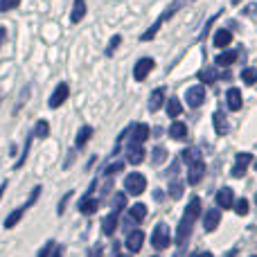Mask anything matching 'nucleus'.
Instances as JSON below:
<instances>
[{"mask_svg":"<svg viewBox=\"0 0 257 257\" xmlns=\"http://www.w3.org/2000/svg\"><path fill=\"white\" fill-rule=\"evenodd\" d=\"M187 3H192V0H174V3H172V7H167V9H165V14H163V16H160V18H158V21H156V23H154V25H151V27H149V30H147V32H145V34H142V41H151V39H154V36H156V34H158V30H160V27H158V25H163V23H165V21H167V18H172V16H174V14H176V12H178V9H181V7H183V5H187Z\"/></svg>","mask_w":257,"mask_h":257,"instance_id":"obj_1","label":"nucleus"},{"mask_svg":"<svg viewBox=\"0 0 257 257\" xmlns=\"http://www.w3.org/2000/svg\"><path fill=\"white\" fill-rule=\"evenodd\" d=\"M124 187H126L128 194L138 196V194H142V192L147 190V178L142 176V174L133 172V174H128V176L124 178Z\"/></svg>","mask_w":257,"mask_h":257,"instance_id":"obj_2","label":"nucleus"},{"mask_svg":"<svg viewBox=\"0 0 257 257\" xmlns=\"http://www.w3.org/2000/svg\"><path fill=\"white\" fill-rule=\"evenodd\" d=\"M169 241H172V235H169L167 223H158L156 230H154V235H151V244H154L158 250H163V248L169 246Z\"/></svg>","mask_w":257,"mask_h":257,"instance_id":"obj_3","label":"nucleus"},{"mask_svg":"<svg viewBox=\"0 0 257 257\" xmlns=\"http://www.w3.org/2000/svg\"><path fill=\"white\" fill-rule=\"evenodd\" d=\"M68 95H70V86H68L66 81H61V84H59L57 88L52 90V95H50L48 106H50V108H59V106H61V104L68 99Z\"/></svg>","mask_w":257,"mask_h":257,"instance_id":"obj_4","label":"nucleus"},{"mask_svg":"<svg viewBox=\"0 0 257 257\" xmlns=\"http://www.w3.org/2000/svg\"><path fill=\"white\" fill-rule=\"evenodd\" d=\"M203 174H205V163H203V158H201V160H194V163L187 165V183H190V185H199L201 178H203Z\"/></svg>","mask_w":257,"mask_h":257,"instance_id":"obj_5","label":"nucleus"},{"mask_svg":"<svg viewBox=\"0 0 257 257\" xmlns=\"http://www.w3.org/2000/svg\"><path fill=\"white\" fill-rule=\"evenodd\" d=\"M185 99H187V106L199 108L201 104L205 102V86H192V88L187 90Z\"/></svg>","mask_w":257,"mask_h":257,"instance_id":"obj_6","label":"nucleus"},{"mask_svg":"<svg viewBox=\"0 0 257 257\" xmlns=\"http://www.w3.org/2000/svg\"><path fill=\"white\" fill-rule=\"evenodd\" d=\"M151 70H154V59L145 57L136 63V68H133V77H136V81H145Z\"/></svg>","mask_w":257,"mask_h":257,"instance_id":"obj_7","label":"nucleus"},{"mask_svg":"<svg viewBox=\"0 0 257 257\" xmlns=\"http://www.w3.org/2000/svg\"><path fill=\"white\" fill-rule=\"evenodd\" d=\"M250 160H253V156L246 154V151H241V154H237L235 158V167H232V176L235 178H241L246 174V167L250 165Z\"/></svg>","mask_w":257,"mask_h":257,"instance_id":"obj_8","label":"nucleus"},{"mask_svg":"<svg viewBox=\"0 0 257 257\" xmlns=\"http://www.w3.org/2000/svg\"><path fill=\"white\" fill-rule=\"evenodd\" d=\"M30 205H32L30 201H25V203H23L18 210H14V212H9V214H7V219H5V228H7V230H12V228L16 226V223L23 219V214H25V210L30 208Z\"/></svg>","mask_w":257,"mask_h":257,"instance_id":"obj_9","label":"nucleus"},{"mask_svg":"<svg viewBox=\"0 0 257 257\" xmlns=\"http://www.w3.org/2000/svg\"><path fill=\"white\" fill-rule=\"evenodd\" d=\"M142 244H145V235H142L140 230H131L126 237V248L128 253H138V250L142 248Z\"/></svg>","mask_w":257,"mask_h":257,"instance_id":"obj_10","label":"nucleus"},{"mask_svg":"<svg viewBox=\"0 0 257 257\" xmlns=\"http://www.w3.org/2000/svg\"><path fill=\"white\" fill-rule=\"evenodd\" d=\"M126 158L131 165H140L142 160H145V149H142V145H138V142H131L126 149Z\"/></svg>","mask_w":257,"mask_h":257,"instance_id":"obj_11","label":"nucleus"},{"mask_svg":"<svg viewBox=\"0 0 257 257\" xmlns=\"http://www.w3.org/2000/svg\"><path fill=\"white\" fill-rule=\"evenodd\" d=\"M219 219H221V210L219 208H210L208 212H205V219H203V228L208 232H212L214 228L219 226Z\"/></svg>","mask_w":257,"mask_h":257,"instance_id":"obj_12","label":"nucleus"},{"mask_svg":"<svg viewBox=\"0 0 257 257\" xmlns=\"http://www.w3.org/2000/svg\"><path fill=\"white\" fill-rule=\"evenodd\" d=\"M190 235H192V221L181 219V223H178V232H176V244L183 246L187 239H190Z\"/></svg>","mask_w":257,"mask_h":257,"instance_id":"obj_13","label":"nucleus"},{"mask_svg":"<svg viewBox=\"0 0 257 257\" xmlns=\"http://www.w3.org/2000/svg\"><path fill=\"white\" fill-rule=\"evenodd\" d=\"M226 102H228V108H230V111H239L241 104H244V99H241V90L230 88L226 93Z\"/></svg>","mask_w":257,"mask_h":257,"instance_id":"obj_14","label":"nucleus"},{"mask_svg":"<svg viewBox=\"0 0 257 257\" xmlns=\"http://www.w3.org/2000/svg\"><path fill=\"white\" fill-rule=\"evenodd\" d=\"M97 208H99V199H90L88 194L79 201V212L81 214H93V212H97Z\"/></svg>","mask_w":257,"mask_h":257,"instance_id":"obj_15","label":"nucleus"},{"mask_svg":"<svg viewBox=\"0 0 257 257\" xmlns=\"http://www.w3.org/2000/svg\"><path fill=\"white\" fill-rule=\"evenodd\" d=\"M117 214H120V212H115V210H113L108 217H104V221H102V232H104V235H113V232H115V228H117Z\"/></svg>","mask_w":257,"mask_h":257,"instance_id":"obj_16","label":"nucleus"},{"mask_svg":"<svg viewBox=\"0 0 257 257\" xmlns=\"http://www.w3.org/2000/svg\"><path fill=\"white\" fill-rule=\"evenodd\" d=\"M237 57H239V52H237V50H226V52H221L217 57V66H221V68L232 66V63L237 61Z\"/></svg>","mask_w":257,"mask_h":257,"instance_id":"obj_17","label":"nucleus"},{"mask_svg":"<svg viewBox=\"0 0 257 257\" xmlns=\"http://www.w3.org/2000/svg\"><path fill=\"white\" fill-rule=\"evenodd\" d=\"M199 214H201V201L194 196V199L190 201V205H187V210H185V214H183V219H187V221L194 223V219L199 217Z\"/></svg>","mask_w":257,"mask_h":257,"instance_id":"obj_18","label":"nucleus"},{"mask_svg":"<svg viewBox=\"0 0 257 257\" xmlns=\"http://www.w3.org/2000/svg\"><path fill=\"white\" fill-rule=\"evenodd\" d=\"M217 205L219 208H230L232 205V190L230 187H221L217 192Z\"/></svg>","mask_w":257,"mask_h":257,"instance_id":"obj_19","label":"nucleus"},{"mask_svg":"<svg viewBox=\"0 0 257 257\" xmlns=\"http://www.w3.org/2000/svg\"><path fill=\"white\" fill-rule=\"evenodd\" d=\"M84 16H86V0H75L72 12H70V21L72 23H79Z\"/></svg>","mask_w":257,"mask_h":257,"instance_id":"obj_20","label":"nucleus"},{"mask_svg":"<svg viewBox=\"0 0 257 257\" xmlns=\"http://www.w3.org/2000/svg\"><path fill=\"white\" fill-rule=\"evenodd\" d=\"M212 120H214V131L219 133V136H226L228 133V122H226V115H223L221 111H217L212 115Z\"/></svg>","mask_w":257,"mask_h":257,"instance_id":"obj_21","label":"nucleus"},{"mask_svg":"<svg viewBox=\"0 0 257 257\" xmlns=\"http://www.w3.org/2000/svg\"><path fill=\"white\" fill-rule=\"evenodd\" d=\"M32 136L34 138H41V140H43V138H48L50 136V124H48V120H39L34 124V128H32Z\"/></svg>","mask_w":257,"mask_h":257,"instance_id":"obj_22","label":"nucleus"},{"mask_svg":"<svg viewBox=\"0 0 257 257\" xmlns=\"http://www.w3.org/2000/svg\"><path fill=\"white\" fill-rule=\"evenodd\" d=\"M163 97H165V88H156L149 97V108L151 111H158L163 106Z\"/></svg>","mask_w":257,"mask_h":257,"instance_id":"obj_23","label":"nucleus"},{"mask_svg":"<svg viewBox=\"0 0 257 257\" xmlns=\"http://www.w3.org/2000/svg\"><path fill=\"white\" fill-rule=\"evenodd\" d=\"M230 41H232V34L228 30H219L214 34V45L217 48H226V45H230Z\"/></svg>","mask_w":257,"mask_h":257,"instance_id":"obj_24","label":"nucleus"},{"mask_svg":"<svg viewBox=\"0 0 257 257\" xmlns=\"http://www.w3.org/2000/svg\"><path fill=\"white\" fill-rule=\"evenodd\" d=\"M90 136H93V126H81V128H79V133H77V140H75V145L81 149V147H84L86 142L90 140Z\"/></svg>","mask_w":257,"mask_h":257,"instance_id":"obj_25","label":"nucleus"},{"mask_svg":"<svg viewBox=\"0 0 257 257\" xmlns=\"http://www.w3.org/2000/svg\"><path fill=\"white\" fill-rule=\"evenodd\" d=\"M169 136L176 138V140H183V138L187 136V126L183 124V122H174V124L169 126Z\"/></svg>","mask_w":257,"mask_h":257,"instance_id":"obj_26","label":"nucleus"},{"mask_svg":"<svg viewBox=\"0 0 257 257\" xmlns=\"http://www.w3.org/2000/svg\"><path fill=\"white\" fill-rule=\"evenodd\" d=\"M199 79L201 81H205V84H214V81L219 79V75H217V70H214V68H203V70L199 72Z\"/></svg>","mask_w":257,"mask_h":257,"instance_id":"obj_27","label":"nucleus"},{"mask_svg":"<svg viewBox=\"0 0 257 257\" xmlns=\"http://www.w3.org/2000/svg\"><path fill=\"white\" fill-rule=\"evenodd\" d=\"M181 113H183L181 102H178L176 97H169V102H167V115H169V117H178Z\"/></svg>","mask_w":257,"mask_h":257,"instance_id":"obj_28","label":"nucleus"},{"mask_svg":"<svg viewBox=\"0 0 257 257\" xmlns=\"http://www.w3.org/2000/svg\"><path fill=\"white\" fill-rule=\"evenodd\" d=\"M147 138H149V126H147V124H138L131 142H138V145H142V142H145Z\"/></svg>","mask_w":257,"mask_h":257,"instance_id":"obj_29","label":"nucleus"},{"mask_svg":"<svg viewBox=\"0 0 257 257\" xmlns=\"http://www.w3.org/2000/svg\"><path fill=\"white\" fill-rule=\"evenodd\" d=\"M128 217H131L133 221H142V219L147 217V208L142 203H136L131 210H128Z\"/></svg>","mask_w":257,"mask_h":257,"instance_id":"obj_30","label":"nucleus"},{"mask_svg":"<svg viewBox=\"0 0 257 257\" xmlns=\"http://www.w3.org/2000/svg\"><path fill=\"white\" fill-rule=\"evenodd\" d=\"M241 81H246L248 86L257 84V68H246V70H241Z\"/></svg>","mask_w":257,"mask_h":257,"instance_id":"obj_31","label":"nucleus"},{"mask_svg":"<svg viewBox=\"0 0 257 257\" xmlns=\"http://www.w3.org/2000/svg\"><path fill=\"white\" fill-rule=\"evenodd\" d=\"M18 5H21V0H0V14L12 12V9L18 7Z\"/></svg>","mask_w":257,"mask_h":257,"instance_id":"obj_32","label":"nucleus"},{"mask_svg":"<svg viewBox=\"0 0 257 257\" xmlns=\"http://www.w3.org/2000/svg\"><path fill=\"white\" fill-rule=\"evenodd\" d=\"M32 133H30V138H27V142H25V149H23V154H21V160H18L16 163V169L18 167H23V165H25V160H27V154H30V145H32Z\"/></svg>","mask_w":257,"mask_h":257,"instance_id":"obj_33","label":"nucleus"},{"mask_svg":"<svg viewBox=\"0 0 257 257\" xmlns=\"http://www.w3.org/2000/svg\"><path fill=\"white\" fill-rule=\"evenodd\" d=\"M126 205V194H115V199H113V210H115V212H120L122 208H124Z\"/></svg>","mask_w":257,"mask_h":257,"instance_id":"obj_34","label":"nucleus"},{"mask_svg":"<svg viewBox=\"0 0 257 257\" xmlns=\"http://www.w3.org/2000/svg\"><path fill=\"white\" fill-rule=\"evenodd\" d=\"M235 212L239 214V217H244V214H248V201L246 199H239L235 205Z\"/></svg>","mask_w":257,"mask_h":257,"instance_id":"obj_35","label":"nucleus"},{"mask_svg":"<svg viewBox=\"0 0 257 257\" xmlns=\"http://www.w3.org/2000/svg\"><path fill=\"white\" fill-rule=\"evenodd\" d=\"M165 158H167V154H165V149H163V147H156V149H154V158H151V163H156V165H158V163H163Z\"/></svg>","mask_w":257,"mask_h":257,"instance_id":"obj_36","label":"nucleus"},{"mask_svg":"<svg viewBox=\"0 0 257 257\" xmlns=\"http://www.w3.org/2000/svg\"><path fill=\"white\" fill-rule=\"evenodd\" d=\"M122 167H124V163H120V160H117V163L108 165V167H106V172H104V174H108V176H113V174L122 172Z\"/></svg>","mask_w":257,"mask_h":257,"instance_id":"obj_37","label":"nucleus"},{"mask_svg":"<svg viewBox=\"0 0 257 257\" xmlns=\"http://www.w3.org/2000/svg\"><path fill=\"white\" fill-rule=\"evenodd\" d=\"M120 41H122V36H117V34L111 39V43H108V48H106V54H108V57H111V54L115 52V48L120 45Z\"/></svg>","mask_w":257,"mask_h":257,"instance_id":"obj_38","label":"nucleus"},{"mask_svg":"<svg viewBox=\"0 0 257 257\" xmlns=\"http://www.w3.org/2000/svg\"><path fill=\"white\" fill-rule=\"evenodd\" d=\"M52 248H54V241H45V246L39 250V255H36V257H50V253H52Z\"/></svg>","mask_w":257,"mask_h":257,"instance_id":"obj_39","label":"nucleus"},{"mask_svg":"<svg viewBox=\"0 0 257 257\" xmlns=\"http://www.w3.org/2000/svg\"><path fill=\"white\" fill-rule=\"evenodd\" d=\"M169 190H172V196H174V199H181V196H183V185H181V183H174Z\"/></svg>","mask_w":257,"mask_h":257,"instance_id":"obj_40","label":"nucleus"},{"mask_svg":"<svg viewBox=\"0 0 257 257\" xmlns=\"http://www.w3.org/2000/svg\"><path fill=\"white\" fill-rule=\"evenodd\" d=\"M70 196H72V192H68V194L61 199V203H59V208H57V212H59V214H63V212H66V203H68V201H70Z\"/></svg>","mask_w":257,"mask_h":257,"instance_id":"obj_41","label":"nucleus"},{"mask_svg":"<svg viewBox=\"0 0 257 257\" xmlns=\"http://www.w3.org/2000/svg\"><path fill=\"white\" fill-rule=\"evenodd\" d=\"M50 257H63V246L54 244V248H52V253H50Z\"/></svg>","mask_w":257,"mask_h":257,"instance_id":"obj_42","label":"nucleus"},{"mask_svg":"<svg viewBox=\"0 0 257 257\" xmlns=\"http://www.w3.org/2000/svg\"><path fill=\"white\" fill-rule=\"evenodd\" d=\"M90 257H102V246H93L90 248Z\"/></svg>","mask_w":257,"mask_h":257,"instance_id":"obj_43","label":"nucleus"},{"mask_svg":"<svg viewBox=\"0 0 257 257\" xmlns=\"http://www.w3.org/2000/svg\"><path fill=\"white\" fill-rule=\"evenodd\" d=\"M5 36H7V30H5V27H0V45L5 43Z\"/></svg>","mask_w":257,"mask_h":257,"instance_id":"obj_44","label":"nucleus"},{"mask_svg":"<svg viewBox=\"0 0 257 257\" xmlns=\"http://www.w3.org/2000/svg\"><path fill=\"white\" fill-rule=\"evenodd\" d=\"M5 190H7V181L3 183V185H0V199H3V194H5Z\"/></svg>","mask_w":257,"mask_h":257,"instance_id":"obj_45","label":"nucleus"},{"mask_svg":"<svg viewBox=\"0 0 257 257\" xmlns=\"http://www.w3.org/2000/svg\"><path fill=\"white\" fill-rule=\"evenodd\" d=\"M196 257H212V253H199Z\"/></svg>","mask_w":257,"mask_h":257,"instance_id":"obj_46","label":"nucleus"},{"mask_svg":"<svg viewBox=\"0 0 257 257\" xmlns=\"http://www.w3.org/2000/svg\"><path fill=\"white\" fill-rule=\"evenodd\" d=\"M255 167H257V163H255Z\"/></svg>","mask_w":257,"mask_h":257,"instance_id":"obj_47","label":"nucleus"}]
</instances>
